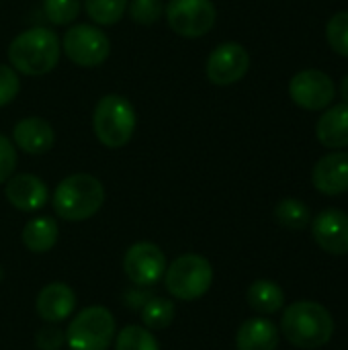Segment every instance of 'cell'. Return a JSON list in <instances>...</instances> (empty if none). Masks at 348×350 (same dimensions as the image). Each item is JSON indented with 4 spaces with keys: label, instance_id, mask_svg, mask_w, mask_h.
I'll return each mask as SVG.
<instances>
[{
    "label": "cell",
    "instance_id": "obj_1",
    "mask_svg": "<svg viewBox=\"0 0 348 350\" xmlns=\"http://www.w3.org/2000/svg\"><path fill=\"white\" fill-rule=\"evenodd\" d=\"M281 332L297 349H322L334 336V320L322 304L302 299L283 312Z\"/></svg>",
    "mask_w": 348,
    "mask_h": 350
},
{
    "label": "cell",
    "instance_id": "obj_2",
    "mask_svg": "<svg viewBox=\"0 0 348 350\" xmlns=\"http://www.w3.org/2000/svg\"><path fill=\"white\" fill-rule=\"evenodd\" d=\"M62 53V43L51 29L31 27L18 33L8 45L10 66L25 76H45L49 74Z\"/></svg>",
    "mask_w": 348,
    "mask_h": 350
},
{
    "label": "cell",
    "instance_id": "obj_3",
    "mask_svg": "<svg viewBox=\"0 0 348 350\" xmlns=\"http://www.w3.org/2000/svg\"><path fill=\"white\" fill-rule=\"evenodd\" d=\"M53 211L66 221H84L98 213L105 203L103 183L86 172L66 176L53 191Z\"/></svg>",
    "mask_w": 348,
    "mask_h": 350
},
{
    "label": "cell",
    "instance_id": "obj_4",
    "mask_svg": "<svg viewBox=\"0 0 348 350\" xmlns=\"http://www.w3.org/2000/svg\"><path fill=\"white\" fill-rule=\"evenodd\" d=\"M137 125L135 107L123 94H105L98 98L92 113V129L96 139L109 148L117 150L131 142Z\"/></svg>",
    "mask_w": 348,
    "mask_h": 350
},
{
    "label": "cell",
    "instance_id": "obj_5",
    "mask_svg": "<svg viewBox=\"0 0 348 350\" xmlns=\"http://www.w3.org/2000/svg\"><path fill=\"white\" fill-rule=\"evenodd\" d=\"M164 281L172 297L180 301H195L211 289L213 269L201 254H183L166 269Z\"/></svg>",
    "mask_w": 348,
    "mask_h": 350
},
{
    "label": "cell",
    "instance_id": "obj_6",
    "mask_svg": "<svg viewBox=\"0 0 348 350\" xmlns=\"http://www.w3.org/2000/svg\"><path fill=\"white\" fill-rule=\"evenodd\" d=\"M115 340V318L103 306L82 310L66 330V342L72 350H109Z\"/></svg>",
    "mask_w": 348,
    "mask_h": 350
},
{
    "label": "cell",
    "instance_id": "obj_7",
    "mask_svg": "<svg viewBox=\"0 0 348 350\" xmlns=\"http://www.w3.org/2000/svg\"><path fill=\"white\" fill-rule=\"evenodd\" d=\"M62 51L66 57L80 68H96L107 62L111 53V41L94 25H74L62 39Z\"/></svg>",
    "mask_w": 348,
    "mask_h": 350
},
{
    "label": "cell",
    "instance_id": "obj_8",
    "mask_svg": "<svg viewBox=\"0 0 348 350\" xmlns=\"http://www.w3.org/2000/svg\"><path fill=\"white\" fill-rule=\"evenodd\" d=\"M164 14L168 27L176 35L197 39L215 27L217 8L211 0H168Z\"/></svg>",
    "mask_w": 348,
    "mask_h": 350
},
{
    "label": "cell",
    "instance_id": "obj_9",
    "mask_svg": "<svg viewBox=\"0 0 348 350\" xmlns=\"http://www.w3.org/2000/svg\"><path fill=\"white\" fill-rule=\"evenodd\" d=\"M289 96L304 111H324L336 96V84L326 72L308 68L291 78Z\"/></svg>",
    "mask_w": 348,
    "mask_h": 350
},
{
    "label": "cell",
    "instance_id": "obj_10",
    "mask_svg": "<svg viewBox=\"0 0 348 350\" xmlns=\"http://www.w3.org/2000/svg\"><path fill=\"white\" fill-rule=\"evenodd\" d=\"M250 70V53L236 41L219 43L207 57L205 74L215 86H232L240 82Z\"/></svg>",
    "mask_w": 348,
    "mask_h": 350
},
{
    "label": "cell",
    "instance_id": "obj_11",
    "mask_svg": "<svg viewBox=\"0 0 348 350\" xmlns=\"http://www.w3.org/2000/svg\"><path fill=\"white\" fill-rule=\"evenodd\" d=\"M123 271L131 283L150 287L158 283L166 273V256L152 242H137L127 248L123 258Z\"/></svg>",
    "mask_w": 348,
    "mask_h": 350
},
{
    "label": "cell",
    "instance_id": "obj_12",
    "mask_svg": "<svg viewBox=\"0 0 348 350\" xmlns=\"http://www.w3.org/2000/svg\"><path fill=\"white\" fill-rule=\"evenodd\" d=\"M316 244L330 256L348 254V215L340 209H324L312 219Z\"/></svg>",
    "mask_w": 348,
    "mask_h": 350
},
{
    "label": "cell",
    "instance_id": "obj_13",
    "mask_svg": "<svg viewBox=\"0 0 348 350\" xmlns=\"http://www.w3.org/2000/svg\"><path fill=\"white\" fill-rule=\"evenodd\" d=\"M314 189L328 197H338L348 193V152L332 150L322 156L312 170Z\"/></svg>",
    "mask_w": 348,
    "mask_h": 350
},
{
    "label": "cell",
    "instance_id": "obj_14",
    "mask_svg": "<svg viewBox=\"0 0 348 350\" xmlns=\"http://www.w3.org/2000/svg\"><path fill=\"white\" fill-rule=\"evenodd\" d=\"M4 195H6L8 203L14 209L25 211V213L39 211L49 201V189H47V185L39 176L29 174V172L12 174L6 180Z\"/></svg>",
    "mask_w": 348,
    "mask_h": 350
},
{
    "label": "cell",
    "instance_id": "obj_15",
    "mask_svg": "<svg viewBox=\"0 0 348 350\" xmlns=\"http://www.w3.org/2000/svg\"><path fill=\"white\" fill-rule=\"evenodd\" d=\"M55 131L43 117H25L12 129V144L25 154L41 156L53 148Z\"/></svg>",
    "mask_w": 348,
    "mask_h": 350
},
{
    "label": "cell",
    "instance_id": "obj_16",
    "mask_svg": "<svg viewBox=\"0 0 348 350\" xmlns=\"http://www.w3.org/2000/svg\"><path fill=\"white\" fill-rule=\"evenodd\" d=\"M76 308V295L72 287L66 283H49L45 285L35 301V310L39 318L47 324H59L72 316Z\"/></svg>",
    "mask_w": 348,
    "mask_h": 350
},
{
    "label": "cell",
    "instance_id": "obj_17",
    "mask_svg": "<svg viewBox=\"0 0 348 350\" xmlns=\"http://www.w3.org/2000/svg\"><path fill=\"white\" fill-rule=\"evenodd\" d=\"M316 137L328 150H343L348 148V105L340 103L328 107L318 123H316Z\"/></svg>",
    "mask_w": 348,
    "mask_h": 350
},
{
    "label": "cell",
    "instance_id": "obj_18",
    "mask_svg": "<svg viewBox=\"0 0 348 350\" xmlns=\"http://www.w3.org/2000/svg\"><path fill=\"white\" fill-rule=\"evenodd\" d=\"M279 347V328L267 318L246 320L236 334L238 350H277Z\"/></svg>",
    "mask_w": 348,
    "mask_h": 350
},
{
    "label": "cell",
    "instance_id": "obj_19",
    "mask_svg": "<svg viewBox=\"0 0 348 350\" xmlns=\"http://www.w3.org/2000/svg\"><path fill=\"white\" fill-rule=\"evenodd\" d=\"M57 236H59L57 224H55V219H51L47 215L33 217L23 228V244L27 246V250H31L35 254L49 252L55 246Z\"/></svg>",
    "mask_w": 348,
    "mask_h": 350
},
{
    "label": "cell",
    "instance_id": "obj_20",
    "mask_svg": "<svg viewBox=\"0 0 348 350\" xmlns=\"http://www.w3.org/2000/svg\"><path fill=\"white\" fill-rule=\"evenodd\" d=\"M246 299H248V306L256 314H263V316L277 314L285 306V293H283V289L275 281H269V279L254 281L248 287Z\"/></svg>",
    "mask_w": 348,
    "mask_h": 350
},
{
    "label": "cell",
    "instance_id": "obj_21",
    "mask_svg": "<svg viewBox=\"0 0 348 350\" xmlns=\"http://www.w3.org/2000/svg\"><path fill=\"white\" fill-rule=\"evenodd\" d=\"M275 219H277L279 226H283L287 230H293V232H299V230H306L312 224V213H310V207L304 201L287 197V199H281L275 205Z\"/></svg>",
    "mask_w": 348,
    "mask_h": 350
},
{
    "label": "cell",
    "instance_id": "obj_22",
    "mask_svg": "<svg viewBox=\"0 0 348 350\" xmlns=\"http://www.w3.org/2000/svg\"><path fill=\"white\" fill-rule=\"evenodd\" d=\"M82 2L90 21L101 27L117 25L123 18L129 4V0H82Z\"/></svg>",
    "mask_w": 348,
    "mask_h": 350
},
{
    "label": "cell",
    "instance_id": "obj_23",
    "mask_svg": "<svg viewBox=\"0 0 348 350\" xmlns=\"http://www.w3.org/2000/svg\"><path fill=\"white\" fill-rule=\"evenodd\" d=\"M176 308L166 297H152L142 308V322L148 330H164L172 324Z\"/></svg>",
    "mask_w": 348,
    "mask_h": 350
},
{
    "label": "cell",
    "instance_id": "obj_24",
    "mask_svg": "<svg viewBox=\"0 0 348 350\" xmlns=\"http://www.w3.org/2000/svg\"><path fill=\"white\" fill-rule=\"evenodd\" d=\"M115 350H160V345L146 326H125L117 334Z\"/></svg>",
    "mask_w": 348,
    "mask_h": 350
},
{
    "label": "cell",
    "instance_id": "obj_25",
    "mask_svg": "<svg viewBox=\"0 0 348 350\" xmlns=\"http://www.w3.org/2000/svg\"><path fill=\"white\" fill-rule=\"evenodd\" d=\"M82 10V0H43V12L49 23L64 27L78 18Z\"/></svg>",
    "mask_w": 348,
    "mask_h": 350
},
{
    "label": "cell",
    "instance_id": "obj_26",
    "mask_svg": "<svg viewBox=\"0 0 348 350\" xmlns=\"http://www.w3.org/2000/svg\"><path fill=\"white\" fill-rule=\"evenodd\" d=\"M328 45L343 57H348V10H340L330 16L326 25Z\"/></svg>",
    "mask_w": 348,
    "mask_h": 350
},
{
    "label": "cell",
    "instance_id": "obj_27",
    "mask_svg": "<svg viewBox=\"0 0 348 350\" xmlns=\"http://www.w3.org/2000/svg\"><path fill=\"white\" fill-rule=\"evenodd\" d=\"M164 6L162 0H129L127 12L137 25H154L164 16Z\"/></svg>",
    "mask_w": 348,
    "mask_h": 350
},
{
    "label": "cell",
    "instance_id": "obj_28",
    "mask_svg": "<svg viewBox=\"0 0 348 350\" xmlns=\"http://www.w3.org/2000/svg\"><path fill=\"white\" fill-rule=\"evenodd\" d=\"M21 90L18 82V72L12 66L0 64V109L10 105Z\"/></svg>",
    "mask_w": 348,
    "mask_h": 350
},
{
    "label": "cell",
    "instance_id": "obj_29",
    "mask_svg": "<svg viewBox=\"0 0 348 350\" xmlns=\"http://www.w3.org/2000/svg\"><path fill=\"white\" fill-rule=\"evenodd\" d=\"M16 168V148L14 144L0 133V185L6 183Z\"/></svg>",
    "mask_w": 348,
    "mask_h": 350
},
{
    "label": "cell",
    "instance_id": "obj_30",
    "mask_svg": "<svg viewBox=\"0 0 348 350\" xmlns=\"http://www.w3.org/2000/svg\"><path fill=\"white\" fill-rule=\"evenodd\" d=\"M64 342H66V334L55 326H45L35 336V345L39 350H59Z\"/></svg>",
    "mask_w": 348,
    "mask_h": 350
},
{
    "label": "cell",
    "instance_id": "obj_31",
    "mask_svg": "<svg viewBox=\"0 0 348 350\" xmlns=\"http://www.w3.org/2000/svg\"><path fill=\"white\" fill-rule=\"evenodd\" d=\"M340 96H343V100L348 105V74L343 78V82H340Z\"/></svg>",
    "mask_w": 348,
    "mask_h": 350
},
{
    "label": "cell",
    "instance_id": "obj_32",
    "mask_svg": "<svg viewBox=\"0 0 348 350\" xmlns=\"http://www.w3.org/2000/svg\"><path fill=\"white\" fill-rule=\"evenodd\" d=\"M2 277H4V271H2V267H0V281H2Z\"/></svg>",
    "mask_w": 348,
    "mask_h": 350
}]
</instances>
